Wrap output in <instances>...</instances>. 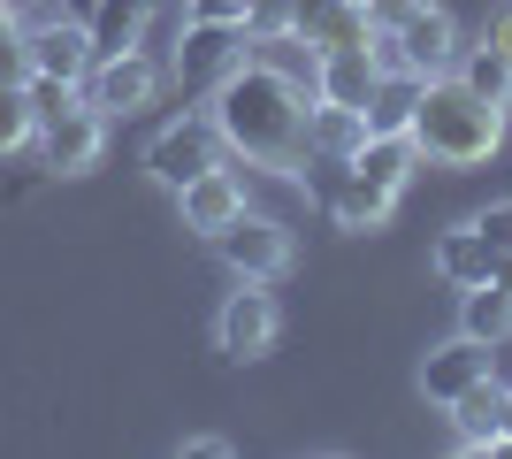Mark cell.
<instances>
[{"label":"cell","mask_w":512,"mask_h":459,"mask_svg":"<svg viewBox=\"0 0 512 459\" xmlns=\"http://www.w3.org/2000/svg\"><path fill=\"white\" fill-rule=\"evenodd\" d=\"M214 131H222V146H230L237 161L291 176L299 153H306V92L245 54V62L214 85Z\"/></svg>","instance_id":"1"},{"label":"cell","mask_w":512,"mask_h":459,"mask_svg":"<svg viewBox=\"0 0 512 459\" xmlns=\"http://www.w3.org/2000/svg\"><path fill=\"white\" fill-rule=\"evenodd\" d=\"M406 138L421 146V161H444V169H482V161L505 146V108H497V100H482L459 69H444V77L413 85Z\"/></svg>","instance_id":"2"},{"label":"cell","mask_w":512,"mask_h":459,"mask_svg":"<svg viewBox=\"0 0 512 459\" xmlns=\"http://www.w3.org/2000/svg\"><path fill=\"white\" fill-rule=\"evenodd\" d=\"M375 62H383V77H413V85H428V77H444L451 62H459V23L436 8V0H421L406 23H390V31H375Z\"/></svg>","instance_id":"3"},{"label":"cell","mask_w":512,"mask_h":459,"mask_svg":"<svg viewBox=\"0 0 512 459\" xmlns=\"http://www.w3.org/2000/svg\"><path fill=\"white\" fill-rule=\"evenodd\" d=\"M214 253H222L230 276H245V284H283L291 261H299V238H291V222L253 215V207H245L230 230H214Z\"/></svg>","instance_id":"4"},{"label":"cell","mask_w":512,"mask_h":459,"mask_svg":"<svg viewBox=\"0 0 512 459\" xmlns=\"http://www.w3.org/2000/svg\"><path fill=\"white\" fill-rule=\"evenodd\" d=\"M214 161H230V146H222V131H214V115H176V123H161L146 146V169L161 192H184L199 169H214Z\"/></svg>","instance_id":"5"},{"label":"cell","mask_w":512,"mask_h":459,"mask_svg":"<svg viewBox=\"0 0 512 459\" xmlns=\"http://www.w3.org/2000/svg\"><path fill=\"white\" fill-rule=\"evenodd\" d=\"M161 54L153 46H130V54H100V62L85 69V100L100 115H138V108H153L161 100Z\"/></svg>","instance_id":"6"},{"label":"cell","mask_w":512,"mask_h":459,"mask_svg":"<svg viewBox=\"0 0 512 459\" xmlns=\"http://www.w3.org/2000/svg\"><path fill=\"white\" fill-rule=\"evenodd\" d=\"M276 329H283L276 291H268V284H245V276H237V291L222 299V314H214V345H222L237 368H245V360H260V352L276 345Z\"/></svg>","instance_id":"7"},{"label":"cell","mask_w":512,"mask_h":459,"mask_svg":"<svg viewBox=\"0 0 512 459\" xmlns=\"http://www.w3.org/2000/svg\"><path fill=\"white\" fill-rule=\"evenodd\" d=\"M39 146H46V169H54V176H85L92 161L107 153V115L77 92L62 115H46V123H39Z\"/></svg>","instance_id":"8"},{"label":"cell","mask_w":512,"mask_h":459,"mask_svg":"<svg viewBox=\"0 0 512 459\" xmlns=\"http://www.w3.org/2000/svg\"><path fill=\"white\" fill-rule=\"evenodd\" d=\"M283 31H299L314 54H337V46L375 39V16H367V0H291V8H283Z\"/></svg>","instance_id":"9"},{"label":"cell","mask_w":512,"mask_h":459,"mask_svg":"<svg viewBox=\"0 0 512 459\" xmlns=\"http://www.w3.org/2000/svg\"><path fill=\"white\" fill-rule=\"evenodd\" d=\"M245 54H253V31H245V23H184L176 77H184V85H222Z\"/></svg>","instance_id":"10"},{"label":"cell","mask_w":512,"mask_h":459,"mask_svg":"<svg viewBox=\"0 0 512 459\" xmlns=\"http://www.w3.org/2000/svg\"><path fill=\"white\" fill-rule=\"evenodd\" d=\"M23 39H31V77H62V85H85V69H92L85 16H46V23H23Z\"/></svg>","instance_id":"11"},{"label":"cell","mask_w":512,"mask_h":459,"mask_svg":"<svg viewBox=\"0 0 512 459\" xmlns=\"http://www.w3.org/2000/svg\"><path fill=\"white\" fill-rule=\"evenodd\" d=\"M176 207H184V230L214 238V230H230V222L245 215V176H237L230 161H214V169H199L192 184L176 192Z\"/></svg>","instance_id":"12"},{"label":"cell","mask_w":512,"mask_h":459,"mask_svg":"<svg viewBox=\"0 0 512 459\" xmlns=\"http://www.w3.org/2000/svg\"><path fill=\"white\" fill-rule=\"evenodd\" d=\"M490 360H497V345H482V337H467V329H459V337H444V345L421 360V398H428V406H451L467 383H482V375H490Z\"/></svg>","instance_id":"13"},{"label":"cell","mask_w":512,"mask_h":459,"mask_svg":"<svg viewBox=\"0 0 512 459\" xmlns=\"http://www.w3.org/2000/svg\"><path fill=\"white\" fill-rule=\"evenodd\" d=\"M383 92V62H375V46H337V54H321L314 62V100L329 108H360Z\"/></svg>","instance_id":"14"},{"label":"cell","mask_w":512,"mask_h":459,"mask_svg":"<svg viewBox=\"0 0 512 459\" xmlns=\"http://www.w3.org/2000/svg\"><path fill=\"white\" fill-rule=\"evenodd\" d=\"M444 414H451V429H459L467 452H512V444H505V383H497V368L482 375V383H467Z\"/></svg>","instance_id":"15"},{"label":"cell","mask_w":512,"mask_h":459,"mask_svg":"<svg viewBox=\"0 0 512 459\" xmlns=\"http://www.w3.org/2000/svg\"><path fill=\"white\" fill-rule=\"evenodd\" d=\"M153 16H161V0H92L85 8L92 62L100 54H130V46H153Z\"/></svg>","instance_id":"16"},{"label":"cell","mask_w":512,"mask_h":459,"mask_svg":"<svg viewBox=\"0 0 512 459\" xmlns=\"http://www.w3.org/2000/svg\"><path fill=\"white\" fill-rule=\"evenodd\" d=\"M490 268H497V245L474 230V222H451L444 238H436V276H444L451 291H474V284H490Z\"/></svg>","instance_id":"17"},{"label":"cell","mask_w":512,"mask_h":459,"mask_svg":"<svg viewBox=\"0 0 512 459\" xmlns=\"http://www.w3.org/2000/svg\"><path fill=\"white\" fill-rule=\"evenodd\" d=\"M390 207H398V192L390 184H375V176H360V169H344V184L329 192V215H337V230H383L390 222Z\"/></svg>","instance_id":"18"},{"label":"cell","mask_w":512,"mask_h":459,"mask_svg":"<svg viewBox=\"0 0 512 459\" xmlns=\"http://www.w3.org/2000/svg\"><path fill=\"white\" fill-rule=\"evenodd\" d=\"M367 146V115L360 108H329V100H314L306 108V153H321V161H352V153Z\"/></svg>","instance_id":"19"},{"label":"cell","mask_w":512,"mask_h":459,"mask_svg":"<svg viewBox=\"0 0 512 459\" xmlns=\"http://www.w3.org/2000/svg\"><path fill=\"white\" fill-rule=\"evenodd\" d=\"M451 69H459V77H467V85L482 92V100L512 108V62L497 54V46H482V39H474V46H459V62H451Z\"/></svg>","instance_id":"20"},{"label":"cell","mask_w":512,"mask_h":459,"mask_svg":"<svg viewBox=\"0 0 512 459\" xmlns=\"http://www.w3.org/2000/svg\"><path fill=\"white\" fill-rule=\"evenodd\" d=\"M459 329H467V337H482V345H505V337H512V291L474 284V291H467V314H459Z\"/></svg>","instance_id":"21"},{"label":"cell","mask_w":512,"mask_h":459,"mask_svg":"<svg viewBox=\"0 0 512 459\" xmlns=\"http://www.w3.org/2000/svg\"><path fill=\"white\" fill-rule=\"evenodd\" d=\"M31 138H39V115H31V92H23V85H0V161H8V153H23Z\"/></svg>","instance_id":"22"},{"label":"cell","mask_w":512,"mask_h":459,"mask_svg":"<svg viewBox=\"0 0 512 459\" xmlns=\"http://www.w3.org/2000/svg\"><path fill=\"white\" fill-rule=\"evenodd\" d=\"M413 115V77H383V92L367 100V131H406Z\"/></svg>","instance_id":"23"},{"label":"cell","mask_w":512,"mask_h":459,"mask_svg":"<svg viewBox=\"0 0 512 459\" xmlns=\"http://www.w3.org/2000/svg\"><path fill=\"white\" fill-rule=\"evenodd\" d=\"M31 77V39H23V23L0 8V85H23Z\"/></svg>","instance_id":"24"},{"label":"cell","mask_w":512,"mask_h":459,"mask_svg":"<svg viewBox=\"0 0 512 459\" xmlns=\"http://www.w3.org/2000/svg\"><path fill=\"white\" fill-rule=\"evenodd\" d=\"M184 23H245L253 31V0H184Z\"/></svg>","instance_id":"25"},{"label":"cell","mask_w":512,"mask_h":459,"mask_svg":"<svg viewBox=\"0 0 512 459\" xmlns=\"http://www.w3.org/2000/svg\"><path fill=\"white\" fill-rule=\"evenodd\" d=\"M482 46H497V54L512 62V0H497L490 16H482Z\"/></svg>","instance_id":"26"},{"label":"cell","mask_w":512,"mask_h":459,"mask_svg":"<svg viewBox=\"0 0 512 459\" xmlns=\"http://www.w3.org/2000/svg\"><path fill=\"white\" fill-rule=\"evenodd\" d=\"M474 230H482V238H490V245H512V199H497V207H482V215H474Z\"/></svg>","instance_id":"27"},{"label":"cell","mask_w":512,"mask_h":459,"mask_svg":"<svg viewBox=\"0 0 512 459\" xmlns=\"http://www.w3.org/2000/svg\"><path fill=\"white\" fill-rule=\"evenodd\" d=\"M421 0H367V16H375V31H390V23H406Z\"/></svg>","instance_id":"28"},{"label":"cell","mask_w":512,"mask_h":459,"mask_svg":"<svg viewBox=\"0 0 512 459\" xmlns=\"http://www.w3.org/2000/svg\"><path fill=\"white\" fill-rule=\"evenodd\" d=\"M176 452H184V459H230V444H222V437H184Z\"/></svg>","instance_id":"29"},{"label":"cell","mask_w":512,"mask_h":459,"mask_svg":"<svg viewBox=\"0 0 512 459\" xmlns=\"http://www.w3.org/2000/svg\"><path fill=\"white\" fill-rule=\"evenodd\" d=\"M490 284H497V291H512V245H497V268H490Z\"/></svg>","instance_id":"30"},{"label":"cell","mask_w":512,"mask_h":459,"mask_svg":"<svg viewBox=\"0 0 512 459\" xmlns=\"http://www.w3.org/2000/svg\"><path fill=\"white\" fill-rule=\"evenodd\" d=\"M505 444H512V383H505Z\"/></svg>","instance_id":"31"},{"label":"cell","mask_w":512,"mask_h":459,"mask_svg":"<svg viewBox=\"0 0 512 459\" xmlns=\"http://www.w3.org/2000/svg\"><path fill=\"white\" fill-rule=\"evenodd\" d=\"M0 8H8V0H0Z\"/></svg>","instance_id":"32"}]
</instances>
